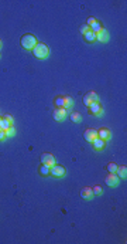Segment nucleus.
Returning <instances> with one entry per match:
<instances>
[{
	"label": "nucleus",
	"mask_w": 127,
	"mask_h": 244,
	"mask_svg": "<svg viewBox=\"0 0 127 244\" xmlns=\"http://www.w3.org/2000/svg\"><path fill=\"white\" fill-rule=\"evenodd\" d=\"M50 173L52 175V176H55V177H64L65 176V168L55 163L54 166H51L50 168Z\"/></svg>",
	"instance_id": "3"
},
{
	"label": "nucleus",
	"mask_w": 127,
	"mask_h": 244,
	"mask_svg": "<svg viewBox=\"0 0 127 244\" xmlns=\"http://www.w3.org/2000/svg\"><path fill=\"white\" fill-rule=\"evenodd\" d=\"M10 127H13V124H10L6 118H2V121H0V129H3L4 132H6Z\"/></svg>",
	"instance_id": "15"
},
{
	"label": "nucleus",
	"mask_w": 127,
	"mask_h": 244,
	"mask_svg": "<svg viewBox=\"0 0 127 244\" xmlns=\"http://www.w3.org/2000/svg\"><path fill=\"white\" fill-rule=\"evenodd\" d=\"M92 190H93V194H102L103 193V189H102L100 186H95Z\"/></svg>",
	"instance_id": "26"
},
{
	"label": "nucleus",
	"mask_w": 127,
	"mask_h": 244,
	"mask_svg": "<svg viewBox=\"0 0 127 244\" xmlns=\"http://www.w3.org/2000/svg\"><path fill=\"white\" fill-rule=\"evenodd\" d=\"M52 117L56 122H61V121H64L66 118V109L65 108H56L55 111H54Z\"/></svg>",
	"instance_id": "6"
},
{
	"label": "nucleus",
	"mask_w": 127,
	"mask_h": 244,
	"mask_svg": "<svg viewBox=\"0 0 127 244\" xmlns=\"http://www.w3.org/2000/svg\"><path fill=\"white\" fill-rule=\"evenodd\" d=\"M0 121H2V118H0Z\"/></svg>",
	"instance_id": "31"
},
{
	"label": "nucleus",
	"mask_w": 127,
	"mask_h": 244,
	"mask_svg": "<svg viewBox=\"0 0 127 244\" xmlns=\"http://www.w3.org/2000/svg\"><path fill=\"white\" fill-rule=\"evenodd\" d=\"M92 146H93V149L96 150V152H100V150H103L105 146H106V141H103V139H100V138H96L92 142Z\"/></svg>",
	"instance_id": "9"
},
{
	"label": "nucleus",
	"mask_w": 127,
	"mask_h": 244,
	"mask_svg": "<svg viewBox=\"0 0 127 244\" xmlns=\"http://www.w3.org/2000/svg\"><path fill=\"white\" fill-rule=\"evenodd\" d=\"M100 29H102V24L99 23L98 20H96V21H95V23H93V24H92V26H90V30H92V31H93V33H98V31H99V30H100Z\"/></svg>",
	"instance_id": "19"
},
{
	"label": "nucleus",
	"mask_w": 127,
	"mask_h": 244,
	"mask_svg": "<svg viewBox=\"0 0 127 244\" xmlns=\"http://www.w3.org/2000/svg\"><path fill=\"white\" fill-rule=\"evenodd\" d=\"M92 102H93V101H92V98L89 97L88 94H86L85 97H83V104H85V105H86V106H88V108H89V106H90V104H92Z\"/></svg>",
	"instance_id": "25"
},
{
	"label": "nucleus",
	"mask_w": 127,
	"mask_h": 244,
	"mask_svg": "<svg viewBox=\"0 0 127 244\" xmlns=\"http://www.w3.org/2000/svg\"><path fill=\"white\" fill-rule=\"evenodd\" d=\"M3 47V41H2V40H0V48Z\"/></svg>",
	"instance_id": "30"
},
{
	"label": "nucleus",
	"mask_w": 127,
	"mask_h": 244,
	"mask_svg": "<svg viewBox=\"0 0 127 244\" xmlns=\"http://www.w3.org/2000/svg\"><path fill=\"white\" fill-rule=\"evenodd\" d=\"M54 102H55L56 108H64V97H56Z\"/></svg>",
	"instance_id": "20"
},
{
	"label": "nucleus",
	"mask_w": 127,
	"mask_h": 244,
	"mask_svg": "<svg viewBox=\"0 0 127 244\" xmlns=\"http://www.w3.org/2000/svg\"><path fill=\"white\" fill-rule=\"evenodd\" d=\"M89 114L95 115V117H100L103 114V106L100 105V102H92L89 106Z\"/></svg>",
	"instance_id": "4"
},
{
	"label": "nucleus",
	"mask_w": 127,
	"mask_h": 244,
	"mask_svg": "<svg viewBox=\"0 0 127 244\" xmlns=\"http://www.w3.org/2000/svg\"><path fill=\"white\" fill-rule=\"evenodd\" d=\"M33 54H34L36 58L45 60V58H48V56H50V48H48V46L45 44V43H38V44L33 48Z\"/></svg>",
	"instance_id": "1"
},
{
	"label": "nucleus",
	"mask_w": 127,
	"mask_h": 244,
	"mask_svg": "<svg viewBox=\"0 0 127 244\" xmlns=\"http://www.w3.org/2000/svg\"><path fill=\"white\" fill-rule=\"evenodd\" d=\"M6 139V132L3 129H0V141H4Z\"/></svg>",
	"instance_id": "28"
},
{
	"label": "nucleus",
	"mask_w": 127,
	"mask_h": 244,
	"mask_svg": "<svg viewBox=\"0 0 127 244\" xmlns=\"http://www.w3.org/2000/svg\"><path fill=\"white\" fill-rule=\"evenodd\" d=\"M81 196H82L85 200H90L95 194H93V190H92L90 187H83L82 190H81Z\"/></svg>",
	"instance_id": "12"
},
{
	"label": "nucleus",
	"mask_w": 127,
	"mask_h": 244,
	"mask_svg": "<svg viewBox=\"0 0 127 244\" xmlns=\"http://www.w3.org/2000/svg\"><path fill=\"white\" fill-rule=\"evenodd\" d=\"M71 121L74 122V124H79V122H82V115H81L79 112H72V114H71Z\"/></svg>",
	"instance_id": "16"
},
{
	"label": "nucleus",
	"mask_w": 127,
	"mask_h": 244,
	"mask_svg": "<svg viewBox=\"0 0 127 244\" xmlns=\"http://www.w3.org/2000/svg\"><path fill=\"white\" fill-rule=\"evenodd\" d=\"M64 108H65L66 111H69V109L74 108V98L72 97H64Z\"/></svg>",
	"instance_id": "13"
},
{
	"label": "nucleus",
	"mask_w": 127,
	"mask_h": 244,
	"mask_svg": "<svg viewBox=\"0 0 127 244\" xmlns=\"http://www.w3.org/2000/svg\"><path fill=\"white\" fill-rule=\"evenodd\" d=\"M116 175L119 176V179H126L127 177V168L126 166H117Z\"/></svg>",
	"instance_id": "14"
},
{
	"label": "nucleus",
	"mask_w": 127,
	"mask_h": 244,
	"mask_svg": "<svg viewBox=\"0 0 127 244\" xmlns=\"http://www.w3.org/2000/svg\"><path fill=\"white\" fill-rule=\"evenodd\" d=\"M95 21H96V19H95V17H89V19H88V21H86V24H88V26L90 27L92 24L95 23Z\"/></svg>",
	"instance_id": "27"
},
{
	"label": "nucleus",
	"mask_w": 127,
	"mask_h": 244,
	"mask_svg": "<svg viewBox=\"0 0 127 244\" xmlns=\"http://www.w3.org/2000/svg\"><path fill=\"white\" fill-rule=\"evenodd\" d=\"M119 182H120V179L116 173H109V176L106 177V185L109 187H116L119 185Z\"/></svg>",
	"instance_id": "7"
},
{
	"label": "nucleus",
	"mask_w": 127,
	"mask_h": 244,
	"mask_svg": "<svg viewBox=\"0 0 127 244\" xmlns=\"http://www.w3.org/2000/svg\"><path fill=\"white\" fill-rule=\"evenodd\" d=\"M16 135V128L14 127H10L9 129L6 131V138H13Z\"/></svg>",
	"instance_id": "22"
},
{
	"label": "nucleus",
	"mask_w": 127,
	"mask_h": 244,
	"mask_svg": "<svg viewBox=\"0 0 127 244\" xmlns=\"http://www.w3.org/2000/svg\"><path fill=\"white\" fill-rule=\"evenodd\" d=\"M98 138L103 139V141H109V139L112 138V132H110V129H107V128H102V129L98 131Z\"/></svg>",
	"instance_id": "11"
},
{
	"label": "nucleus",
	"mask_w": 127,
	"mask_h": 244,
	"mask_svg": "<svg viewBox=\"0 0 127 244\" xmlns=\"http://www.w3.org/2000/svg\"><path fill=\"white\" fill-rule=\"evenodd\" d=\"M20 43H21V47H23L24 50H33V48L38 44L36 35H33V34H24L23 37H21Z\"/></svg>",
	"instance_id": "2"
},
{
	"label": "nucleus",
	"mask_w": 127,
	"mask_h": 244,
	"mask_svg": "<svg viewBox=\"0 0 127 244\" xmlns=\"http://www.w3.org/2000/svg\"><path fill=\"white\" fill-rule=\"evenodd\" d=\"M88 95H89V97L92 98V101H93V102H99V95L96 94V92H95V91H90V92H88Z\"/></svg>",
	"instance_id": "23"
},
{
	"label": "nucleus",
	"mask_w": 127,
	"mask_h": 244,
	"mask_svg": "<svg viewBox=\"0 0 127 244\" xmlns=\"http://www.w3.org/2000/svg\"><path fill=\"white\" fill-rule=\"evenodd\" d=\"M83 136H85L86 141L92 144L95 139L98 138V131H96V129H92V128H90V129H86L85 133H83Z\"/></svg>",
	"instance_id": "10"
},
{
	"label": "nucleus",
	"mask_w": 127,
	"mask_h": 244,
	"mask_svg": "<svg viewBox=\"0 0 127 244\" xmlns=\"http://www.w3.org/2000/svg\"><path fill=\"white\" fill-rule=\"evenodd\" d=\"M107 171H109V173H116V171H117V165L113 163V162H110L109 165H107Z\"/></svg>",
	"instance_id": "21"
},
{
	"label": "nucleus",
	"mask_w": 127,
	"mask_h": 244,
	"mask_svg": "<svg viewBox=\"0 0 127 244\" xmlns=\"http://www.w3.org/2000/svg\"><path fill=\"white\" fill-rule=\"evenodd\" d=\"M0 57H2V56H0Z\"/></svg>",
	"instance_id": "32"
},
{
	"label": "nucleus",
	"mask_w": 127,
	"mask_h": 244,
	"mask_svg": "<svg viewBox=\"0 0 127 244\" xmlns=\"http://www.w3.org/2000/svg\"><path fill=\"white\" fill-rule=\"evenodd\" d=\"M79 31L82 33L83 35H85V34H86V33H88V31H90V27H89L88 24H82V26L79 27Z\"/></svg>",
	"instance_id": "24"
},
{
	"label": "nucleus",
	"mask_w": 127,
	"mask_h": 244,
	"mask_svg": "<svg viewBox=\"0 0 127 244\" xmlns=\"http://www.w3.org/2000/svg\"><path fill=\"white\" fill-rule=\"evenodd\" d=\"M3 118H6V119L9 121L10 124H13V122H14V119H13V117H10V115H6V117H3Z\"/></svg>",
	"instance_id": "29"
},
{
	"label": "nucleus",
	"mask_w": 127,
	"mask_h": 244,
	"mask_svg": "<svg viewBox=\"0 0 127 244\" xmlns=\"http://www.w3.org/2000/svg\"><path fill=\"white\" fill-rule=\"evenodd\" d=\"M83 37H85V40L88 43H92V41H95V40H96V33H93L90 30V31H88L85 35H83Z\"/></svg>",
	"instance_id": "17"
},
{
	"label": "nucleus",
	"mask_w": 127,
	"mask_h": 244,
	"mask_svg": "<svg viewBox=\"0 0 127 244\" xmlns=\"http://www.w3.org/2000/svg\"><path fill=\"white\" fill-rule=\"evenodd\" d=\"M40 173H41L42 176L50 175V166H48V165H41V168H40Z\"/></svg>",
	"instance_id": "18"
},
{
	"label": "nucleus",
	"mask_w": 127,
	"mask_h": 244,
	"mask_svg": "<svg viewBox=\"0 0 127 244\" xmlns=\"http://www.w3.org/2000/svg\"><path fill=\"white\" fill-rule=\"evenodd\" d=\"M41 163L42 165H48L51 168V166L55 165V159H54V156L51 155V153H42L41 155Z\"/></svg>",
	"instance_id": "8"
},
{
	"label": "nucleus",
	"mask_w": 127,
	"mask_h": 244,
	"mask_svg": "<svg viewBox=\"0 0 127 244\" xmlns=\"http://www.w3.org/2000/svg\"><path fill=\"white\" fill-rule=\"evenodd\" d=\"M109 38H110L109 31H107L106 29H103V27H102V29L96 33V40H99L100 43H107V41H109Z\"/></svg>",
	"instance_id": "5"
}]
</instances>
